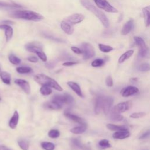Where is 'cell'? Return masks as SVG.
Wrapping results in <instances>:
<instances>
[{
    "label": "cell",
    "instance_id": "9c48e42d",
    "mask_svg": "<svg viewBox=\"0 0 150 150\" xmlns=\"http://www.w3.org/2000/svg\"><path fill=\"white\" fill-rule=\"evenodd\" d=\"M84 18V16L81 13H74L68 16L66 20L71 25H74L81 22Z\"/></svg>",
    "mask_w": 150,
    "mask_h": 150
},
{
    "label": "cell",
    "instance_id": "ab89813d",
    "mask_svg": "<svg viewBox=\"0 0 150 150\" xmlns=\"http://www.w3.org/2000/svg\"><path fill=\"white\" fill-rule=\"evenodd\" d=\"M36 54L38 55V56L43 61V62H46L47 60V56L46 54L43 52L42 50H39L36 53Z\"/></svg>",
    "mask_w": 150,
    "mask_h": 150
},
{
    "label": "cell",
    "instance_id": "5bb4252c",
    "mask_svg": "<svg viewBox=\"0 0 150 150\" xmlns=\"http://www.w3.org/2000/svg\"><path fill=\"white\" fill-rule=\"evenodd\" d=\"M60 27L68 35H71L74 32L73 25L68 22L66 19L61 22Z\"/></svg>",
    "mask_w": 150,
    "mask_h": 150
},
{
    "label": "cell",
    "instance_id": "7c38bea8",
    "mask_svg": "<svg viewBox=\"0 0 150 150\" xmlns=\"http://www.w3.org/2000/svg\"><path fill=\"white\" fill-rule=\"evenodd\" d=\"M138 91H139V90L136 87L129 86H127V87H125L124 88H123L121 90V94L122 96H123L124 97H127L130 96H132V95L138 93Z\"/></svg>",
    "mask_w": 150,
    "mask_h": 150
},
{
    "label": "cell",
    "instance_id": "f907efd6",
    "mask_svg": "<svg viewBox=\"0 0 150 150\" xmlns=\"http://www.w3.org/2000/svg\"><path fill=\"white\" fill-rule=\"evenodd\" d=\"M1 100V97H0V100Z\"/></svg>",
    "mask_w": 150,
    "mask_h": 150
},
{
    "label": "cell",
    "instance_id": "44dd1931",
    "mask_svg": "<svg viewBox=\"0 0 150 150\" xmlns=\"http://www.w3.org/2000/svg\"><path fill=\"white\" fill-rule=\"evenodd\" d=\"M19 121V114L17 111H15L12 117L11 118L9 122V125L11 128L15 129Z\"/></svg>",
    "mask_w": 150,
    "mask_h": 150
},
{
    "label": "cell",
    "instance_id": "b9f144b4",
    "mask_svg": "<svg viewBox=\"0 0 150 150\" xmlns=\"http://www.w3.org/2000/svg\"><path fill=\"white\" fill-rule=\"evenodd\" d=\"M105 83L108 87H112L113 86V80L112 77L110 76H108L107 77L105 80Z\"/></svg>",
    "mask_w": 150,
    "mask_h": 150
},
{
    "label": "cell",
    "instance_id": "d6a6232c",
    "mask_svg": "<svg viewBox=\"0 0 150 150\" xmlns=\"http://www.w3.org/2000/svg\"><path fill=\"white\" fill-rule=\"evenodd\" d=\"M98 47H99V49L104 53H108L113 50L112 47L108 45L101 44V43L98 44Z\"/></svg>",
    "mask_w": 150,
    "mask_h": 150
},
{
    "label": "cell",
    "instance_id": "ac0fdd59",
    "mask_svg": "<svg viewBox=\"0 0 150 150\" xmlns=\"http://www.w3.org/2000/svg\"><path fill=\"white\" fill-rule=\"evenodd\" d=\"M129 135H130V133L127 129V130H121V131H116L113 134L112 137L115 139H125L129 137Z\"/></svg>",
    "mask_w": 150,
    "mask_h": 150
},
{
    "label": "cell",
    "instance_id": "9a60e30c",
    "mask_svg": "<svg viewBox=\"0 0 150 150\" xmlns=\"http://www.w3.org/2000/svg\"><path fill=\"white\" fill-rule=\"evenodd\" d=\"M0 29H4L5 31V35L6 37V41L8 42L9 41L13 36V29L11 26H10L9 25L6 24H2L0 25Z\"/></svg>",
    "mask_w": 150,
    "mask_h": 150
},
{
    "label": "cell",
    "instance_id": "4dcf8cb0",
    "mask_svg": "<svg viewBox=\"0 0 150 150\" xmlns=\"http://www.w3.org/2000/svg\"><path fill=\"white\" fill-rule=\"evenodd\" d=\"M16 71L19 73L21 74H25V73H29L32 71V69L31 67L29 66H20L16 68Z\"/></svg>",
    "mask_w": 150,
    "mask_h": 150
},
{
    "label": "cell",
    "instance_id": "2e32d148",
    "mask_svg": "<svg viewBox=\"0 0 150 150\" xmlns=\"http://www.w3.org/2000/svg\"><path fill=\"white\" fill-rule=\"evenodd\" d=\"M134 28V20L130 19L123 26L121 30V34L122 35H127Z\"/></svg>",
    "mask_w": 150,
    "mask_h": 150
},
{
    "label": "cell",
    "instance_id": "60d3db41",
    "mask_svg": "<svg viewBox=\"0 0 150 150\" xmlns=\"http://www.w3.org/2000/svg\"><path fill=\"white\" fill-rule=\"evenodd\" d=\"M145 115V113L143 112H134L132 113L129 117L132 118H139L142 117H144Z\"/></svg>",
    "mask_w": 150,
    "mask_h": 150
},
{
    "label": "cell",
    "instance_id": "681fc988",
    "mask_svg": "<svg viewBox=\"0 0 150 150\" xmlns=\"http://www.w3.org/2000/svg\"><path fill=\"white\" fill-rule=\"evenodd\" d=\"M142 150H148V149H142Z\"/></svg>",
    "mask_w": 150,
    "mask_h": 150
},
{
    "label": "cell",
    "instance_id": "d4e9b609",
    "mask_svg": "<svg viewBox=\"0 0 150 150\" xmlns=\"http://www.w3.org/2000/svg\"><path fill=\"white\" fill-rule=\"evenodd\" d=\"M0 77L2 81L6 84H10L11 83V75L9 73L6 71H2L0 73Z\"/></svg>",
    "mask_w": 150,
    "mask_h": 150
},
{
    "label": "cell",
    "instance_id": "ffe728a7",
    "mask_svg": "<svg viewBox=\"0 0 150 150\" xmlns=\"http://www.w3.org/2000/svg\"><path fill=\"white\" fill-rule=\"evenodd\" d=\"M64 115L66 117H67L68 118H69L70 120H72V121H73L76 122H77L80 124H86V122H85V121L83 119H82L80 117L77 116L74 114H71L69 112H64Z\"/></svg>",
    "mask_w": 150,
    "mask_h": 150
},
{
    "label": "cell",
    "instance_id": "ee69618b",
    "mask_svg": "<svg viewBox=\"0 0 150 150\" xmlns=\"http://www.w3.org/2000/svg\"><path fill=\"white\" fill-rule=\"evenodd\" d=\"M149 135H150V129L146 131L145 132H144V134H142L140 136L139 139H145V138H146L148 137Z\"/></svg>",
    "mask_w": 150,
    "mask_h": 150
},
{
    "label": "cell",
    "instance_id": "484cf974",
    "mask_svg": "<svg viewBox=\"0 0 150 150\" xmlns=\"http://www.w3.org/2000/svg\"><path fill=\"white\" fill-rule=\"evenodd\" d=\"M110 119L112 121H120L122 120L123 116L121 115L120 113H118L113 110H112L111 114H110Z\"/></svg>",
    "mask_w": 150,
    "mask_h": 150
},
{
    "label": "cell",
    "instance_id": "277c9868",
    "mask_svg": "<svg viewBox=\"0 0 150 150\" xmlns=\"http://www.w3.org/2000/svg\"><path fill=\"white\" fill-rule=\"evenodd\" d=\"M33 79L38 83L40 84L42 86L52 87L59 91L63 90L62 87L57 83L56 80L46 75L43 74H36L34 76Z\"/></svg>",
    "mask_w": 150,
    "mask_h": 150
},
{
    "label": "cell",
    "instance_id": "ba28073f",
    "mask_svg": "<svg viewBox=\"0 0 150 150\" xmlns=\"http://www.w3.org/2000/svg\"><path fill=\"white\" fill-rule=\"evenodd\" d=\"M134 40L139 47V53L141 57H145L148 51L147 47L144 39L139 36H134Z\"/></svg>",
    "mask_w": 150,
    "mask_h": 150
},
{
    "label": "cell",
    "instance_id": "7dc6e473",
    "mask_svg": "<svg viewBox=\"0 0 150 150\" xmlns=\"http://www.w3.org/2000/svg\"><path fill=\"white\" fill-rule=\"evenodd\" d=\"M3 24H6V25H8V24H12L13 23V22L11 21H9V20H7V21H4L2 22Z\"/></svg>",
    "mask_w": 150,
    "mask_h": 150
},
{
    "label": "cell",
    "instance_id": "6da1fadb",
    "mask_svg": "<svg viewBox=\"0 0 150 150\" xmlns=\"http://www.w3.org/2000/svg\"><path fill=\"white\" fill-rule=\"evenodd\" d=\"M113 104V99L111 97L100 96L96 100L94 110L97 114L103 112L105 114H107L110 111Z\"/></svg>",
    "mask_w": 150,
    "mask_h": 150
},
{
    "label": "cell",
    "instance_id": "d6986e66",
    "mask_svg": "<svg viewBox=\"0 0 150 150\" xmlns=\"http://www.w3.org/2000/svg\"><path fill=\"white\" fill-rule=\"evenodd\" d=\"M67 85L80 97H83V95L81 91V90L80 88V86L74 81H68Z\"/></svg>",
    "mask_w": 150,
    "mask_h": 150
},
{
    "label": "cell",
    "instance_id": "836d02e7",
    "mask_svg": "<svg viewBox=\"0 0 150 150\" xmlns=\"http://www.w3.org/2000/svg\"><path fill=\"white\" fill-rule=\"evenodd\" d=\"M98 145L101 149L109 148L111 147V145L110 144L109 141L105 139L100 141L98 142Z\"/></svg>",
    "mask_w": 150,
    "mask_h": 150
},
{
    "label": "cell",
    "instance_id": "c3c4849f",
    "mask_svg": "<svg viewBox=\"0 0 150 150\" xmlns=\"http://www.w3.org/2000/svg\"><path fill=\"white\" fill-rule=\"evenodd\" d=\"M0 150H11V149L5 146L1 145V146H0Z\"/></svg>",
    "mask_w": 150,
    "mask_h": 150
},
{
    "label": "cell",
    "instance_id": "4316f807",
    "mask_svg": "<svg viewBox=\"0 0 150 150\" xmlns=\"http://www.w3.org/2000/svg\"><path fill=\"white\" fill-rule=\"evenodd\" d=\"M107 127L108 129L111 131H121V130H127V128L125 126L122 125H117L112 124H108L107 125Z\"/></svg>",
    "mask_w": 150,
    "mask_h": 150
},
{
    "label": "cell",
    "instance_id": "7bdbcfd3",
    "mask_svg": "<svg viewBox=\"0 0 150 150\" xmlns=\"http://www.w3.org/2000/svg\"><path fill=\"white\" fill-rule=\"evenodd\" d=\"M71 50L75 53L76 54H81L82 53V50L81 49L76 47V46H71Z\"/></svg>",
    "mask_w": 150,
    "mask_h": 150
},
{
    "label": "cell",
    "instance_id": "603a6c76",
    "mask_svg": "<svg viewBox=\"0 0 150 150\" xmlns=\"http://www.w3.org/2000/svg\"><path fill=\"white\" fill-rule=\"evenodd\" d=\"M86 129H87L86 124H81V125H80V126H77V127L71 128L70 129V132L73 134H82L84 132H85Z\"/></svg>",
    "mask_w": 150,
    "mask_h": 150
},
{
    "label": "cell",
    "instance_id": "e575fe53",
    "mask_svg": "<svg viewBox=\"0 0 150 150\" xmlns=\"http://www.w3.org/2000/svg\"><path fill=\"white\" fill-rule=\"evenodd\" d=\"M8 59H9V62L13 64H18L21 63V59L19 58H18V57H16V56H15L14 54H11L9 55V57H8Z\"/></svg>",
    "mask_w": 150,
    "mask_h": 150
},
{
    "label": "cell",
    "instance_id": "3957f363",
    "mask_svg": "<svg viewBox=\"0 0 150 150\" xmlns=\"http://www.w3.org/2000/svg\"><path fill=\"white\" fill-rule=\"evenodd\" d=\"M81 4L87 10L91 12L102 23L105 28H108L109 21L106 15L100 9L96 8L89 0H80Z\"/></svg>",
    "mask_w": 150,
    "mask_h": 150
},
{
    "label": "cell",
    "instance_id": "d590c367",
    "mask_svg": "<svg viewBox=\"0 0 150 150\" xmlns=\"http://www.w3.org/2000/svg\"><path fill=\"white\" fill-rule=\"evenodd\" d=\"M40 92L43 96H48L52 93V90L49 87L42 86L40 88Z\"/></svg>",
    "mask_w": 150,
    "mask_h": 150
},
{
    "label": "cell",
    "instance_id": "8992f818",
    "mask_svg": "<svg viewBox=\"0 0 150 150\" xmlns=\"http://www.w3.org/2000/svg\"><path fill=\"white\" fill-rule=\"evenodd\" d=\"M81 50L83 54V59L88 60L95 55V51L93 46L87 42H83L81 45Z\"/></svg>",
    "mask_w": 150,
    "mask_h": 150
},
{
    "label": "cell",
    "instance_id": "8fae6325",
    "mask_svg": "<svg viewBox=\"0 0 150 150\" xmlns=\"http://www.w3.org/2000/svg\"><path fill=\"white\" fill-rule=\"evenodd\" d=\"M25 49L29 52L36 53L37 52L42 50V45L39 42H33L26 44Z\"/></svg>",
    "mask_w": 150,
    "mask_h": 150
},
{
    "label": "cell",
    "instance_id": "8d00e7d4",
    "mask_svg": "<svg viewBox=\"0 0 150 150\" xmlns=\"http://www.w3.org/2000/svg\"><path fill=\"white\" fill-rule=\"evenodd\" d=\"M48 135L52 138H57L60 136V131L57 129H51L49 131Z\"/></svg>",
    "mask_w": 150,
    "mask_h": 150
},
{
    "label": "cell",
    "instance_id": "f1b7e54d",
    "mask_svg": "<svg viewBox=\"0 0 150 150\" xmlns=\"http://www.w3.org/2000/svg\"><path fill=\"white\" fill-rule=\"evenodd\" d=\"M71 144L73 145V147L79 148V149H84L85 148V147L84 146V145H83V144L81 143V141L79 139V138H73L71 140Z\"/></svg>",
    "mask_w": 150,
    "mask_h": 150
},
{
    "label": "cell",
    "instance_id": "e0dca14e",
    "mask_svg": "<svg viewBox=\"0 0 150 150\" xmlns=\"http://www.w3.org/2000/svg\"><path fill=\"white\" fill-rule=\"evenodd\" d=\"M142 12L144 18L145 26L148 27L150 26V5L143 8Z\"/></svg>",
    "mask_w": 150,
    "mask_h": 150
},
{
    "label": "cell",
    "instance_id": "5b68a950",
    "mask_svg": "<svg viewBox=\"0 0 150 150\" xmlns=\"http://www.w3.org/2000/svg\"><path fill=\"white\" fill-rule=\"evenodd\" d=\"M52 100L57 102L62 105L63 104L71 105L74 103V98L73 97L66 93L63 94H56L52 97Z\"/></svg>",
    "mask_w": 150,
    "mask_h": 150
},
{
    "label": "cell",
    "instance_id": "f546056e",
    "mask_svg": "<svg viewBox=\"0 0 150 150\" xmlns=\"http://www.w3.org/2000/svg\"><path fill=\"white\" fill-rule=\"evenodd\" d=\"M22 6L15 4H9V3H6L5 2H2L0 1V8H21Z\"/></svg>",
    "mask_w": 150,
    "mask_h": 150
},
{
    "label": "cell",
    "instance_id": "f6af8a7d",
    "mask_svg": "<svg viewBox=\"0 0 150 150\" xmlns=\"http://www.w3.org/2000/svg\"><path fill=\"white\" fill-rule=\"evenodd\" d=\"M27 59L28 61L32 63H36L38 62V59L35 56H29L27 58Z\"/></svg>",
    "mask_w": 150,
    "mask_h": 150
},
{
    "label": "cell",
    "instance_id": "7402d4cb",
    "mask_svg": "<svg viewBox=\"0 0 150 150\" xmlns=\"http://www.w3.org/2000/svg\"><path fill=\"white\" fill-rule=\"evenodd\" d=\"M44 107L50 110H60L62 108V105L57 103L56 101H52L49 102H46L44 104Z\"/></svg>",
    "mask_w": 150,
    "mask_h": 150
},
{
    "label": "cell",
    "instance_id": "1f68e13d",
    "mask_svg": "<svg viewBox=\"0 0 150 150\" xmlns=\"http://www.w3.org/2000/svg\"><path fill=\"white\" fill-rule=\"evenodd\" d=\"M41 146L45 150H54L55 146L54 145L50 142H42L41 143Z\"/></svg>",
    "mask_w": 150,
    "mask_h": 150
},
{
    "label": "cell",
    "instance_id": "f35d334b",
    "mask_svg": "<svg viewBox=\"0 0 150 150\" xmlns=\"http://www.w3.org/2000/svg\"><path fill=\"white\" fill-rule=\"evenodd\" d=\"M104 61L101 59H97L93 60L91 63V66L93 67H100L104 64Z\"/></svg>",
    "mask_w": 150,
    "mask_h": 150
},
{
    "label": "cell",
    "instance_id": "83f0119b",
    "mask_svg": "<svg viewBox=\"0 0 150 150\" xmlns=\"http://www.w3.org/2000/svg\"><path fill=\"white\" fill-rule=\"evenodd\" d=\"M18 144L22 150H28L29 147V142L24 139H20L18 141Z\"/></svg>",
    "mask_w": 150,
    "mask_h": 150
},
{
    "label": "cell",
    "instance_id": "bcb514c9",
    "mask_svg": "<svg viewBox=\"0 0 150 150\" xmlns=\"http://www.w3.org/2000/svg\"><path fill=\"white\" fill-rule=\"evenodd\" d=\"M77 63L76 62H64V63H63V65L64 66H71L74 65Z\"/></svg>",
    "mask_w": 150,
    "mask_h": 150
},
{
    "label": "cell",
    "instance_id": "7a4b0ae2",
    "mask_svg": "<svg viewBox=\"0 0 150 150\" xmlns=\"http://www.w3.org/2000/svg\"><path fill=\"white\" fill-rule=\"evenodd\" d=\"M9 16L13 18L32 21H39L43 19V16L40 13L29 10L13 11L9 13Z\"/></svg>",
    "mask_w": 150,
    "mask_h": 150
},
{
    "label": "cell",
    "instance_id": "cb8c5ba5",
    "mask_svg": "<svg viewBox=\"0 0 150 150\" xmlns=\"http://www.w3.org/2000/svg\"><path fill=\"white\" fill-rule=\"evenodd\" d=\"M134 53V50H129L124 53L118 59V63H122L129 59Z\"/></svg>",
    "mask_w": 150,
    "mask_h": 150
},
{
    "label": "cell",
    "instance_id": "52a82bcc",
    "mask_svg": "<svg viewBox=\"0 0 150 150\" xmlns=\"http://www.w3.org/2000/svg\"><path fill=\"white\" fill-rule=\"evenodd\" d=\"M97 6L104 11L110 13H117L118 11L112 6L107 0H94Z\"/></svg>",
    "mask_w": 150,
    "mask_h": 150
},
{
    "label": "cell",
    "instance_id": "74e56055",
    "mask_svg": "<svg viewBox=\"0 0 150 150\" xmlns=\"http://www.w3.org/2000/svg\"><path fill=\"white\" fill-rule=\"evenodd\" d=\"M138 69L141 71H143V72L148 71L150 70V64L148 63H143L139 66Z\"/></svg>",
    "mask_w": 150,
    "mask_h": 150
},
{
    "label": "cell",
    "instance_id": "30bf717a",
    "mask_svg": "<svg viewBox=\"0 0 150 150\" xmlns=\"http://www.w3.org/2000/svg\"><path fill=\"white\" fill-rule=\"evenodd\" d=\"M132 103L131 101H125V102H122L120 103L117 105H116L112 110L118 113H121L126 111L128 110L131 107Z\"/></svg>",
    "mask_w": 150,
    "mask_h": 150
},
{
    "label": "cell",
    "instance_id": "4fadbf2b",
    "mask_svg": "<svg viewBox=\"0 0 150 150\" xmlns=\"http://www.w3.org/2000/svg\"><path fill=\"white\" fill-rule=\"evenodd\" d=\"M15 83L18 85L26 94H29L30 93V86L27 81L23 79H16Z\"/></svg>",
    "mask_w": 150,
    "mask_h": 150
}]
</instances>
